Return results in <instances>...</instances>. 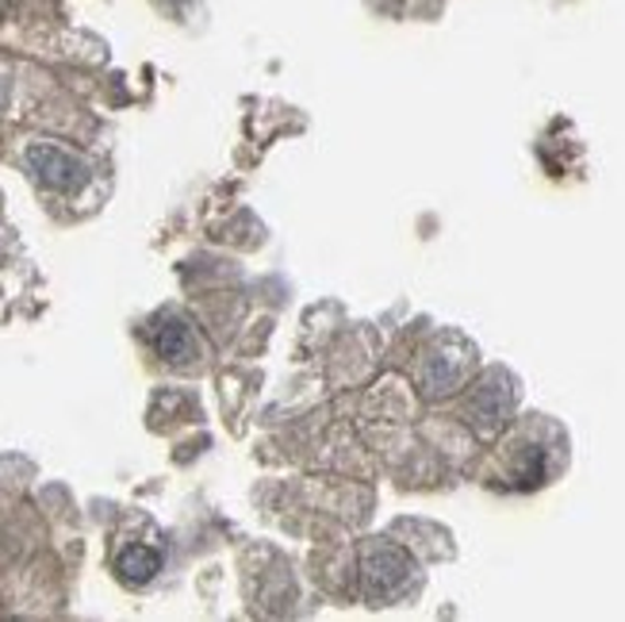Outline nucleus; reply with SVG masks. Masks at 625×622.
Here are the masks:
<instances>
[{"label": "nucleus", "instance_id": "1", "mask_svg": "<svg viewBox=\"0 0 625 622\" xmlns=\"http://www.w3.org/2000/svg\"><path fill=\"white\" fill-rule=\"evenodd\" d=\"M23 158H27L31 174H35L38 181H43L46 189H54V192H74V189H81L85 177H89L85 162H77L74 154L58 151V146H51V143H31Z\"/></svg>", "mask_w": 625, "mask_h": 622}, {"label": "nucleus", "instance_id": "2", "mask_svg": "<svg viewBox=\"0 0 625 622\" xmlns=\"http://www.w3.org/2000/svg\"><path fill=\"white\" fill-rule=\"evenodd\" d=\"M411 577V562L403 549L395 546H372L369 554H365V588H369L372 596H392L400 592L403 585H408Z\"/></svg>", "mask_w": 625, "mask_h": 622}, {"label": "nucleus", "instance_id": "3", "mask_svg": "<svg viewBox=\"0 0 625 622\" xmlns=\"http://www.w3.org/2000/svg\"><path fill=\"white\" fill-rule=\"evenodd\" d=\"M460 373H465V362H460V357L429 354L426 365H422V385H426V396H445L449 388H457Z\"/></svg>", "mask_w": 625, "mask_h": 622}, {"label": "nucleus", "instance_id": "4", "mask_svg": "<svg viewBox=\"0 0 625 622\" xmlns=\"http://www.w3.org/2000/svg\"><path fill=\"white\" fill-rule=\"evenodd\" d=\"M158 569H161V557H158V549H150V546H127L120 557H115V573H120L127 585H146V580H154Z\"/></svg>", "mask_w": 625, "mask_h": 622}, {"label": "nucleus", "instance_id": "5", "mask_svg": "<svg viewBox=\"0 0 625 622\" xmlns=\"http://www.w3.org/2000/svg\"><path fill=\"white\" fill-rule=\"evenodd\" d=\"M158 354L166 357V362H174V365H185V362H192V357H197V338H192V331L181 323V319H174V323L161 326Z\"/></svg>", "mask_w": 625, "mask_h": 622}]
</instances>
